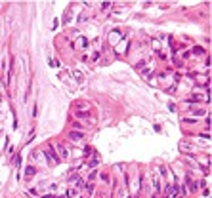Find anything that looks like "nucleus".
Segmentation results:
<instances>
[{"label": "nucleus", "instance_id": "nucleus-10", "mask_svg": "<svg viewBox=\"0 0 212 198\" xmlns=\"http://www.w3.org/2000/svg\"><path fill=\"white\" fill-rule=\"evenodd\" d=\"M86 189L90 190V193H92V190H94V183H88V185H86Z\"/></svg>", "mask_w": 212, "mask_h": 198}, {"label": "nucleus", "instance_id": "nucleus-1", "mask_svg": "<svg viewBox=\"0 0 212 198\" xmlns=\"http://www.w3.org/2000/svg\"><path fill=\"white\" fill-rule=\"evenodd\" d=\"M44 154H46V158L52 162V164H59V156L55 154V151H54L52 147H46V149H44Z\"/></svg>", "mask_w": 212, "mask_h": 198}, {"label": "nucleus", "instance_id": "nucleus-9", "mask_svg": "<svg viewBox=\"0 0 212 198\" xmlns=\"http://www.w3.org/2000/svg\"><path fill=\"white\" fill-rule=\"evenodd\" d=\"M50 67H59V61H57V59H52L50 61Z\"/></svg>", "mask_w": 212, "mask_h": 198}, {"label": "nucleus", "instance_id": "nucleus-6", "mask_svg": "<svg viewBox=\"0 0 212 198\" xmlns=\"http://www.w3.org/2000/svg\"><path fill=\"white\" fill-rule=\"evenodd\" d=\"M187 187H189V190H191V193H193V190H197V185H195V181H191L187 177Z\"/></svg>", "mask_w": 212, "mask_h": 198}, {"label": "nucleus", "instance_id": "nucleus-8", "mask_svg": "<svg viewBox=\"0 0 212 198\" xmlns=\"http://www.w3.org/2000/svg\"><path fill=\"white\" fill-rule=\"evenodd\" d=\"M75 76H77V82H82V80H84V74H82V73H79V71L75 73Z\"/></svg>", "mask_w": 212, "mask_h": 198}, {"label": "nucleus", "instance_id": "nucleus-2", "mask_svg": "<svg viewBox=\"0 0 212 198\" xmlns=\"http://www.w3.org/2000/svg\"><path fill=\"white\" fill-rule=\"evenodd\" d=\"M69 137H71V141H82L84 139V135H82V132H77V129H73V132H69Z\"/></svg>", "mask_w": 212, "mask_h": 198}, {"label": "nucleus", "instance_id": "nucleus-11", "mask_svg": "<svg viewBox=\"0 0 212 198\" xmlns=\"http://www.w3.org/2000/svg\"><path fill=\"white\" fill-rule=\"evenodd\" d=\"M44 198H55V196H54V194H46V196H44Z\"/></svg>", "mask_w": 212, "mask_h": 198}, {"label": "nucleus", "instance_id": "nucleus-4", "mask_svg": "<svg viewBox=\"0 0 212 198\" xmlns=\"http://www.w3.org/2000/svg\"><path fill=\"white\" fill-rule=\"evenodd\" d=\"M35 173H37V170H35L32 166H27V170H25V177H27V179H31Z\"/></svg>", "mask_w": 212, "mask_h": 198}, {"label": "nucleus", "instance_id": "nucleus-5", "mask_svg": "<svg viewBox=\"0 0 212 198\" xmlns=\"http://www.w3.org/2000/svg\"><path fill=\"white\" fill-rule=\"evenodd\" d=\"M88 46V40L86 38H79V42H77V48H86Z\"/></svg>", "mask_w": 212, "mask_h": 198}, {"label": "nucleus", "instance_id": "nucleus-3", "mask_svg": "<svg viewBox=\"0 0 212 198\" xmlns=\"http://www.w3.org/2000/svg\"><path fill=\"white\" fill-rule=\"evenodd\" d=\"M57 151H59L61 158H69V149L65 147L63 143H57Z\"/></svg>", "mask_w": 212, "mask_h": 198}, {"label": "nucleus", "instance_id": "nucleus-12", "mask_svg": "<svg viewBox=\"0 0 212 198\" xmlns=\"http://www.w3.org/2000/svg\"><path fill=\"white\" fill-rule=\"evenodd\" d=\"M0 99H2V97H0Z\"/></svg>", "mask_w": 212, "mask_h": 198}, {"label": "nucleus", "instance_id": "nucleus-7", "mask_svg": "<svg viewBox=\"0 0 212 198\" xmlns=\"http://www.w3.org/2000/svg\"><path fill=\"white\" fill-rule=\"evenodd\" d=\"M153 189H155V193H157V190L161 189V183H159V179L155 177V175H153Z\"/></svg>", "mask_w": 212, "mask_h": 198}]
</instances>
